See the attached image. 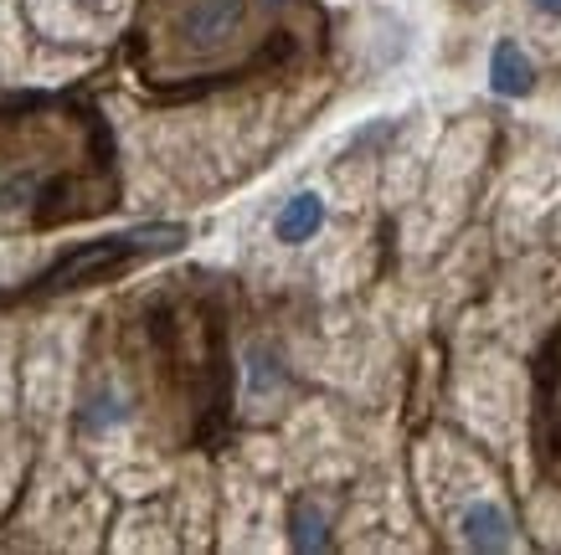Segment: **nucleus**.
<instances>
[{
  "label": "nucleus",
  "mask_w": 561,
  "mask_h": 555,
  "mask_svg": "<svg viewBox=\"0 0 561 555\" xmlns=\"http://www.w3.org/2000/svg\"><path fill=\"white\" fill-rule=\"evenodd\" d=\"M324 227V201L314 196V190H305V196H294L284 211H278V221H273V232H278V242H309V236Z\"/></svg>",
  "instance_id": "obj_5"
},
{
  "label": "nucleus",
  "mask_w": 561,
  "mask_h": 555,
  "mask_svg": "<svg viewBox=\"0 0 561 555\" xmlns=\"http://www.w3.org/2000/svg\"><path fill=\"white\" fill-rule=\"evenodd\" d=\"M530 11H541V16H561V0H530Z\"/></svg>",
  "instance_id": "obj_8"
},
{
  "label": "nucleus",
  "mask_w": 561,
  "mask_h": 555,
  "mask_svg": "<svg viewBox=\"0 0 561 555\" xmlns=\"http://www.w3.org/2000/svg\"><path fill=\"white\" fill-rule=\"evenodd\" d=\"M289 535H294V551H330V530H324L320 505H294Z\"/></svg>",
  "instance_id": "obj_6"
},
{
  "label": "nucleus",
  "mask_w": 561,
  "mask_h": 555,
  "mask_svg": "<svg viewBox=\"0 0 561 555\" xmlns=\"http://www.w3.org/2000/svg\"><path fill=\"white\" fill-rule=\"evenodd\" d=\"M463 540L474 545V551H511V514L500 505H474V509H463Z\"/></svg>",
  "instance_id": "obj_4"
},
{
  "label": "nucleus",
  "mask_w": 561,
  "mask_h": 555,
  "mask_svg": "<svg viewBox=\"0 0 561 555\" xmlns=\"http://www.w3.org/2000/svg\"><path fill=\"white\" fill-rule=\"evenodd\" d=\"M129 417V406L114 396V391H103V396H93V406H88V417H83V427L88 432H108L114 421H124Z\"/></svg>",
  "instance_id": "obj_7"
},
{
  "label": "nucleus",
  "mask_w": 561,
  "mask_h": 555,
  "mask_svg": "<svg viewBox=\"0 0 561 555\" xmlns=\"http://www.w3.org/2000/svg\"><path fill=\"white\" fill-rule=\"evenodd\" d=\"M557 412H561V396H557Z\"/></svg>",
  "instance_id": "obj_9"
},
{
  "label": "nucleus",
  "mask_w": 561,
  "mask_h": 555,
  "mask_svg": "<svg viewBox=\"0 0 561 555\" xmlns=\"http://www.w3.org/2000/svg\"><path fill=\"white\" fill-rule=\"evenodd\" d=\"M175 32L191 51L221 47L242 32V0H186L181 16H175Z\"/></svg>",
  "instance_id": "obj_2"
},
{
  "label": "nucleus",
  "mask_w": 561,
  "mask_h": 555,
  "mask_svg": "<svg viewBox=\"0 0 561 555\" xmlns=\"http://www.w3.org/2000/svg\"><path fill=\"white\" fill-rule=\"evenodd\" d=\"M490 88L500 99H530V88H536V62H530L515 42H500L490 57Z\"/></svg>",
  "instance_id": "obj_3"
},
{
  "label": "nucleus",
  "mask_w": 561,
  "mask_h": 555,
  "mask_svg": "<svg viewBox=\"0 0 561 555\" xmlns=\"http://www.w3.org/2000/svg\"><path fill=\"white\" fill-rule=\"evenodd\" d=\"M186 242V227H135V232L103 236V242H88V247H72L68 257H57L42 278H36V293H68V288L99 284V278H114L139 257H160L175 253Z\"/></svg>",
  "instance_id": "obj_1"
}]
</instances>
